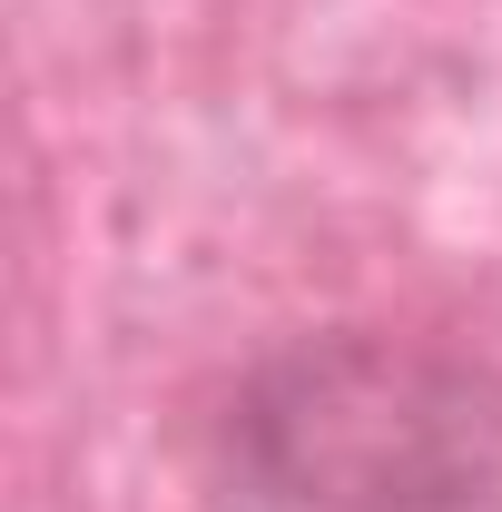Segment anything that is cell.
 Masks as SVG:
<instances>
[{"label":"cell","instance_id":"1","mask_svg":"<svg viewBox=\"0 0 502 512\" xmlns=\"http://www.w3.org/2000/svg\"><path fill=\"white\" fill-rule=\"evenodd\" d=\"M256 512H502V365L384 325L296 335L217 414Z\"/></svg>","mask_w":502,"mask_h":512}]
</instances>
